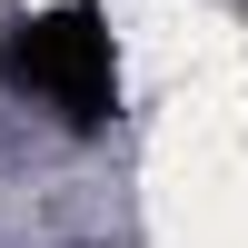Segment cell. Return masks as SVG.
Segmentation results:
<instances>
[{
  "label": "cell",
  "instance_id": "cell-1",
  "mask_svg": "<svg viewBox=\"0 0 248 248\" xmlns=\"http://www.w3.org/2000/svg\"><path fill=\"white\" fill-rule=\"evenodd\" d=\"M0 79L30 90L60 129H109L119 109V50H109V20L90 0H60V10H30L0 30Z\"/></svg>",
  "mask_w": 248,
  "mask_h": 248
}]
</instances>
